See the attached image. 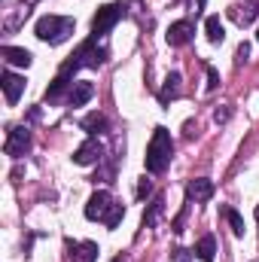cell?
<instances>
[{"label":"cell","mask_w":259,"mask_h":262,"mask_svg":"<svg viewBox=\"0 0 259 262\" xmlns=\"http://www.w3.org/2000/svg\"><path fill=\"white\" fill-rule=\"evenodd\" d=\"M171 152H174L171 131L168 128H156L153 131L149 146H146V171H149V174H162V171L171 165Z\"/></svg>","instance_id":"1"},{"label":"cell","mask_w":259,"mask_h":262,"mask_svg":"<svg viewBox=\"0 0 259 262\" xmlns=\"http://www.w3.org/2000/svg\"><path fill=\"white\" fill-rule=\"evenodd\" d=\"M70 34H73V18H67V15H43L37 21V37L43 43L58 46V43H64Z\"/></svg>","instance_id":"2"},{"label":"cell","mask_w":259,"mask_h":262,"mask_svg":"<svg viewBox=\"0 0 259 262\" xmlns=\"http://www.w3.org/2000/svg\"><path fill=\"white\" fill-rule=\"evenodd\" d=\"M119 18H122V6H116V3L101 6V9L95 12V18H92V34H95V37H104Z\"/></svg>","instance_id":"3"},{"label":"cell","mask_w":259,"mask_h":262,"mask_svg":"<svg viewBox=\"0 0 259 262\" xmlns=\"http://www.w3.org/2000/svg\"><path fill=\"white\" fill-rule=\"evenodd\" d=\"M73 58L79 61V67H101L104 58H107V49H101V46H98V37H92V40H85V43L76 49Z\"/></svg>","instance_id":"4"},{"label":"cell","mask_w":259,"mask_h":262,"mask_svg":"<svg viewBox=\"0 0 259 262\" xmlns=\"http://www.w3.org/2000/svg\"><path fill=\"white\" fill-rule=\"evenodd\" d=\"M28 146H31V131L25 128V125H15V128H9V137H6V156H12V159H21L25 152H28Z\"/></svg>","instance_id":"5"},{"label":"cell","mask_w":259,"mask_h":262,"mask_svg":"<svg viewBox=\"0 0 259 262\" xmlns=\"http://www.w3.org/2000/svg\"><path fill=\"white\" fill-rule=\"evenodd\" d=\"M110 204H113V198H110V192L98 189L95 195L89 198V204H85V216H89V220H101V223H104V216H107Z\"/></svg>","instance_id":"6"},{"label":"cell","mask_w":259,"mask_h":262,"mask_svg":"<svg viewBox=\"0 0 259 262\" xmlns=\"http://www.w3.org/2000/svg\"><path fill=\"white\" fill-rule=\"evenodd\" d=\"M101 156H104V146L92 137V140H85V143L73 152V162H76V165H95V162H101Z\"/></svg>","instance_id":"7"},{"label":"cell","mask_w":259,"mask_h":262,"mask_svg":"<svg viewBox=\"0 0 259 262\" xmlns=\"http://www.w3.org/2000/svg\"><path fill=\"white\" fill-rule=\"evenodd\" d=\"M21 92H25V76H18V73H3V95H6V104L12 107V104H18V98H21Z\"/></svg>","instance_id":"8"},{"label":"cell","mask_w":259,"mask_h":262,"mask_svg":"<svg viewBox=\"0 0 259 262\" xmlns=\"http://www.w3.org/2000/svg\"><path fill=\"white\" fill-rule=\"evenodd\" d=\"M92 98H95V85H92V82H73L70 92H67V104H70V107H82V104H89Z\"/></svg>","instance_id":"9"},{"label":"cell","mask_w":259,"mask_h":262,"mask_svg":"<svg viewBox=\"0 0 259 262\" xmlns=\"http://www.w3.org/2000/svg\"><path fill=\"white\" fill-rule=\"evenodd\" d=\"M192 21H174L171 28H168V43L171 46H186L189 40H192Z\"/></svg>","instance_id":"10"},{"label":"cell","mask_w":259,"mask_h":262,"mask_svg":"<svg viewBox=\"0 0 259 262\" xmlns=\"http://www.w3.org/2000/svg\"><path fill=\"white\" fill-rule=\"evenodd\" d=\"M67 247H70V259H73V262H95V259H98V244H95V241L67 244Z\"/></svg>","instance_id":"11"},{"label":"cell","mask_w":259,"mask_h":262,"mask_svg":"<svg viewBox=\"0 0 259 262\" xmlns=\"http://www.w3.org/2000/svg\"><path fill=\"white\" fill-rule=\"evenodd\" d=\"M180 82H183V79H180V73H171V76L165 79L162 92H159V101H162V104L177 101V98H180V92H183V85H180Z\"/></svg>","instance_id":"12"},{"label":"cell","mask_w":259,"mask_h":262,"mask_svg":"<svg viewBox=\"0 0 259 262\" xmlns=\"http://www.w3.org/2000/svg\"><path fill=\"white\" fill-rule=\"evenodd\" d=\"M0 55H3L9 64H15V67H28V64H31V58H34L28 49H18V46H3V49H0Z\"/></svg>","instance_id":"13"},{"label":"cell","mask_w":259,"mask_h":262,"mask_svg":"<svg viewBox=\"0 0 259 262\" xmlns=\"http://www.w3.org/2000/svg\"><path fill=\"white\" fill-rule=\"evenodd\" d=\"M210 195H213V183H210V180L198 177V180L189 183V198H195V201H207Z\"/></svg>","instance_id":"14"},{"label":"cell","mask_w":259,"mask_h":262,"mask_svg":"<svg viewBox=\"0 0 259 262\" xmlns=\"http://www.w3.org/2000/svg\"><path fill=\"white\" fill-rule=\"evenodd\" d=\"M195 253H198V259L210 262L213 256H217V238H213V235H204V238L198 241V247H195Z\"/></svg>","instance_id":"15"},{"label":"cell","mask_w":259,"mask_h":262,"mask_svg":"<svg viewBox=\"0 0 259 262\" xmlns=\"http://www.w3.org/2000/svg\"><path fill=\"white\" fill-rule=\"evenodd\" d=\"M204 31H207V40H210V43H223V37H226L220 15H210V18L204 21Z\"/></svg>","instance_id":"16"},{"label":"cell","mask_w":259,"mask_h":262,"mask_svg":"<svg viewBox=\"0 0 259 262\" xmlns=\"http://www.w3.org/2000/svg\"><path fill=\"white\" fill-rule=\"evenodd\" d=\"M122 216H125V204H122V201H113L110 210H107V216H104V226H107V229H116V226L122 223Z\"/></svg>","instance_id":"17"},{"label":"cell","mask_w":259,"mask_h":262,"mask_svg":"<svg viewBox=\"0 0 259 262\" xmlns=\"http://www.w3.org/2000/svg\"><path fill=\"white\" fill-rule=\"evenodd\" d=\"M82 128L89 131V134H101V131L107 128L104 113H92V116H85V119H82Z\"/></svg>","instance_id":"18"},{"label":"cell","mask_w":259,"mask_h":262,"mask_svg":"<svg viewBox=\"0 0 259 262\" xmlns=\"http://www.w3.org/2000/svg\"><path fill=\"white\" fill-rule=\"evenodd\" d=\"M162 204H165V201H162V195H159L153 204H149V210L143 213V226H146V229H153V226H156V220H159V213H162Z\"/></svg>","instance_id":"19"},{"label":"cell","mask_w":259,"mask_h":262,"mask_svg":"<svg viewBox=\"0 0 259 262\" xmlns=\"http://www.w3.org/2000/svg\"><path fill=\"white\" fill-rule=\"evenodd\" d=\"M223 213H226V220H229L232 232H235V235H244V220H241V213H238L235 207H226Z\"/></svg>","instance_id":"20"},{"label":"cell","mask_w":259,"mask_h":262,"mask_svg":"<svg viewBox=\"0 0 259 262\" xmlns=\"http://www.w3.org/2000/svg\"><path fill=\"white\" fill-rule=\"evenodd\" d=\"M217 85H220V73H217L213 67H207V92H210V89H217Z\"/></svg>","instance_id":"21"},{"label":"cell","mask_w":259,"mask_h":262,"mask_svg":"<svg viewBox=\"0 0 259 262\" xmlns=\"http://www.w3.org/2000/svg\"><path fill=\"white\" fill-rule=\"evenodd\" d=\"M149 192H153V183L143 177V180H140V186H137V198H146Z\"/></svg>","instance_id":"22"},{"label":"cell","mask_w":259,"mask_h":262,"mask_svg":"<svg viewBox=\"0 0 259 262\" xmlns=\"http://www.w3.org/2000/svg\"><path fill=\"white\" fill-rule=\"evenodd\" d=\"M229 116H232V110H217V113H213L217 122H229Z\"/></svg>","instance_id":"23"},{"label":"cell","mask_w":259,"mask_h":262,"mask_svg":"<svg viewBox=\"0 0 259 262\" xmlns=\"http://www.w3.org/2000/svg\"><path fill=\"white\" fill-rule=\"evenodd\" d=\"M247 55H250V46H247V43H241V46H238V58H241V61H244V58H247Z\"/></svg>","instance_id":"24"},{"label":"cell","mask_w":259,"mask_h":262,"mask_svg":"<svg viewBox=\"0 0 259 262\" xmlns=\"http://www.w3.org/2000/svg\"><path fill=\"white\" fill-rule=\"evenodd\" d=\"M201 6H204V0H192V9H195V12H198Z\"/></svg>","instance_id":"25"},{"label":"cell","mask_w":259,"mask_h":262,"mask_svg":"<svg viewBox=\"0 0 259 262\" xmlns=\"http://www.w3.org/2000/svg\"><path fill=\"white\" fill-rule=\"evenodd\" d=\"M256 223H259V204H256Z\"/></svg>","instance_id":"26"},{"label":"cell","mask_w":259,"mask_h":262,"mask_svg":"<svg viewBox=\"0 0 259 262\" xmlns=\"http://www.w3.org/2000/svg\"><path fill=\"white\" fill-rule=\"evenodd\" d=\"M113 262H125V259H113Z\"/></svg>","instance_id":"27"},{"label":"cell","mask_w":259,"mask_h":262,"mask_svg":"<svg viewBox=\"0 0 259 262\" xmlns=\"http://www.w3.org/2000/svg\"><path fill=\"white\" fill-rule=\"evenodd\" d=\"M256 40H259V34H256Z\"/></svg>","instance_id":"28"}]
</instances>
